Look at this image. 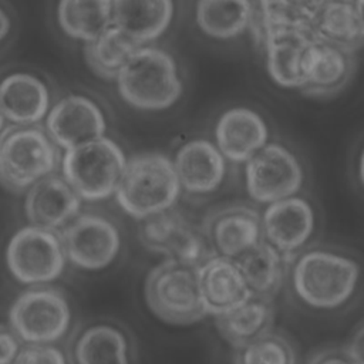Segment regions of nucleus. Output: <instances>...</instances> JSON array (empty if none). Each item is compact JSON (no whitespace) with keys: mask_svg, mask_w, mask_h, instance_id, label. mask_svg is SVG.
<instances>
[{"mask_svg":"<svg viewBox=\"0 0 364 364\" xmlns=\"http://www.w3.org/2000/svg\"><path fill=\"white\" fill-rule=\"evenodd\" d=\"M326 1L327 0H259L260 33L267 28H297L310 31L317 13Z\"/></svg>","mask_w":364,"mask_h":364,"instance_id":"30","label":"nucleus"},{"mask_svg":"<svg viewBox=\"0 0 364 364\" xmlns=\"http://www.w3.org/2000/svg\"><path fill=\"white\" fill-rule=\"evenodd\" d=\"M117 88L121 98L142 111L172 107L182 95V81L173 57L154 46H139L119 68Z\"/></svg>","mask_w":364,"mask_h":364,"instance_id":"2","label":"nucleus"},{"mask_svg":"<svg viewBox=\"0 0 364 364\" xmlns=\"http://www.w3.org/2000/svg\"><path fill=\"white\" fill-rule=\"evenodd\" d=\"M77 364H131L125 334L111 324H94L84 330L74 347Z\"/></svg>","mask_w":364,"mask_h":364,"instance_id":"28","label":"nucleus"},{"mask_svg":"<svg viewBox=\"0 0 364 364\" xmlns=\"http://www.w3.org/2000/svg\"><path fill=\"white\" fill-rule=\"evenodd\" d=\"M55 144L36 125H11L0 132V185L21 192L57 169Z\"/></svg>","mask_w":364,"mask_h":364,"instance_id":"4","label":"nucleus"},{"mask_svg":"<svg viewBox=\"0 0 364 364\" xmlns=\"http://www.w3.org/2000/svg\"><path fill=\"white\" fill-rule=\"evenodd\" d=\"M20 350L18 337L14 331L0 324V364H11Z\"/></svg>","mask_w":364,"mask_h":364,"instance_id":"34","label":"nucleus"},{"mask_svg":"<svg viewBox=\"0 0 364 364\" xmlns=\"http://www.w3.org/2000/svg\"><path fill=\"white\" fill-rule=\"evenodd\" d=\"M307 364H364V361H358L357 358H354L346 350V347H331L316 353Z\"/></svg>","mask_w":364,"mask_h":364,"instance_id":"33","label":"nucleus"},{"mask_svg":"<svg viewBox=\"0 0 364 364\" xmlns=\"http://www.w3.org/2000/svg\"><path fill=\"white\" fill-rule=\"evenodd\" d=\"M202 232L215 255L235 259L263 239L260 213L249 205H229L209 213Z\"/></svg>","mask_w":364,"mask_h":364,"instance_id":"13","label":"nucleus"},{"mask_svg":"<svg viewBox=\"0 0 364 364\" xmlns=\"http://www.w3.org/2000/svg\"><path fill=\"white\" fill-rule=\"evenodd\" d=\"M139 239L149 252L191 266L213 255L203 232L175 208L144 219Z\"/></svg>","mask_w":364,"mask_h":364,"instance_id":"11","label":"nucleus"},{"mask_svg":"<svg viewBox=\"0 0 364 364\" xmlns=\"http://www.w3.org/2000/svg\"><path fill=\"white\" fill-rule=\"evenodd\" d=\"M4 122H6V118L3 117L1 111H0V132L4 129Z\"/></svg>","mask_w":364,"mask_h":364,"instance_id":"36","label":"nucleus"},{"mask_svg":"<svg viewBox=\"0 0 364 364\" xmlns=\"http://www.w3.org/2000/svg\"><path fill=\"white\" fill-rule=\"evenodd\" d=\"M233 364H296V351L284 336L272 330L237 348Z\"/></svg>","mask_w":364,"mask_h":364,"instance_id":"31","label":"nucleus"},{"mask_svg":"<svg viewBox=\"0 0 364 364\" xmlns=\"http://www.w3.org/2000/svg\"><path fill=\"white\" fill-rule=\"evenodd\" d=\"M310 34L314 40L355 54L364 40L363 0H327L317 13Z\"/></svg>","mask_w":364,"mask_h":364,"instance_id":"20","label":"nucleus"},{"mask_svg":"<svg viewBox=\"0 0 364 364\" xmlns=\"http://www.w3.org/2000/svg\"><path fill=\"white\" fill-rule=\"evenodd\" d=\"M9 321L18 340L28 344H51L68 331L71 309L60 290L34 287L13 301Z\"/></svg>","mask_w":364,"mask_h":364,"instance_id":"7","label":"nucleus"},{"mask_svg":"<svg viewBox=\"0 0 364 364\" xmlns=\"http://www.w3.org/2000/svg\"><path fill=\"white\" fill-rule=\"evenodd\" d=\"M198 290L206 314L219 316L252 297L240 270L230 257L210 255L196 267Z\"/></svg>","mask_w":364,"mask_h":364,"instance_id":"15","label":"nucleus"},{"mask_svg":"<svg viewBox=\"0 0 364 364\" xmlns=\"http://www.w3.org/2000/svg\"><path fill=\"white\" fill-rule=\"evenodd\" d=\"M195 267L165 259L151 269L145 279L144 296L146 306L159 320L188 326L208 316L200 301Z\"/></svg>","mask_w":364,"mask_h":364,"instance_id":"6","label":"nucleus"},{"mask_svg":"<svg viewBox=\"0 0 364 364\" xmlns=\"http://www.w3.org/2000/svg\"><path fill=\"white\" fill-rule=\"evenodd\" d=\"M11 364H67L64 353L51 344H28Z\"/></svg>","mask_w":364,"mask_h":364,"instance_id":"32","label":"nucleus"},{"mask_svg":"<svg viewBox=\"0 0 364 364\" xmlns=\"http://www.w3.org/2000/svg\"><path fill=\"white\" fill-rule=\"evenodd\" d=\"M245 164L246 191L259 203L294 196L304 181L297 156L282 144H266Z\"/></svg>","mask_w":364,"mask_h":364,"instance_id":"9","label":"nucleus"},{"mask_svg":"<svg viewBox=\"0 0 364 364\" xmlns=\"http://www.w3.org/2000/svg\"><path fill=\"white\" fill-rule=\"evenodd\" d=\"M195 18L208 37L229 40L252 26L253 6L250 0H198Z\"/></svg>","mask_w":364,"mask_h":364,"instance_id":"26","label":"nucleus"},{"mask_svg":"<svg viewBox=\"0 0 364 364\" xmlns=\"http://www.w3.org/2000/svg\"><path fill=\"white\" fill-rule=\"evenodd\" d=\"M139 46L111 24L94 40L85 43L84 57L94 74L104 80H115L119 68Z\"/></svg>","mask_w":364,"mask_h":364,"instance_id":"29","label":"nucleus"},{"mask_svg":"<svg viewBox=\"0 0 364 364\" xmlns=\"http://www.w3.org/2000/svg\"><path fill=\"white\" fill-rule=\"evenodd\" d=\"M360 264L338 252L311 249L294 259L291 287L296 297L316 310H336L358 289Z\"/></svg>","mask_w":364,"mask_h":364,"instance_id":"1","label":"nucleus"},{"mask_svg":"<svg viewBox=\"0 0 364 364\" xmlns=\"http://www.w3.org/2000/svg\"><path fill=\"white\" fill-rule=\"evenodd\" d=\"M233 260L252 296L273 299L284 282L286 266L290 257H286L269 242L262 239Z\"/></svg>","mask_w":364,"mask_h":364,"instance_id":"25","label":"nucleus"},{"mask_svg":"<svg viewBox=\"0 0 364 364\" xmlns=\"http://www.w3.org/2000/svg\"><path fill=\"white\" fill-rule=\"evenodd\" d=\"M57 21L68 37L88 43L112 24V0H60Z\"/></svg>","mask_w":364,"mask_h":364,"instance_id":"27","label":"nucleus"},{"mask_svg":"<svg viewBox=\"0 0 364 364\" xmlns=\"http://www.w3.org/2000/svg\"><path fill=\"white\" fill-rule=\"evenodd\" d=\"M65 262L60 235L36 225L18 229L6 249L10 273L24 284H44L58 279Z\"/></svg>","mask_w":364,"mask_h":364,"instance_id":"8","label":"nucleus"},{"mask_svg":"<svg viewBox=\"0 0 364 364\" xmlns=\"http://www.w3.org/2000/svg\"><path fill=\"white\" fill-rule=\"evenodd\" d=\"M269 129L253 109L236 107L225 111L215 127L216 148L225 159L242 164L267 144Z\"/></svg>","mask_w":364,"mask_h":364,"instance_id":"19","label":"nucleus"},{"mask_svg":"<svg viewBox=\"0 0 364 364\" xmlns=\"http://www.w3.org/2000/svg\"><path fill=\"white\" fill-rule=\"evenodd\" d=\"M181 188L191 195L215 192L226 176V159L215 144L192 139L183 144L172 161Z\"/></svg>","mask_w":364,"mask_h":364,"instance_id":"18","label":"nucleus"},{"mask_svg":"<svg viewBox=\"0 0 364 364\" xmlns=\"http://www.w3.org/2000/svg\"><path fill=\"white\" fill-rule=\"evenodd\" d=\"M10 17L7 16V13L0 7V43L7 37L9 31H10Z\"/></svg>","mask_w":364,"mask_h":364,"instance_id":"35","label":"nucleus"},{"mask_svg":"<svg viewBox=\"0 0 364 364\" xmlns=\"http://www.w3.org/2000/svg\"><path fill=\"white\" fill-rule=\"evenodd\" d=\"M181 192L172 161L159 152H144L127 159L114 195L127 215L144 220L173 208Z\"/></svg>","mask_w":364,"mask_h":364,"instance_id":"3","label":"nucleus"},{"mask_svg":"<svg viewBox=\"0 0 364 364\" xmlns=\"http://www.w3.org/2000/svg\"><path fill=\"white\" fill-rule=\"evenodd\" d=\"M50 109V91L36 75L13 73L0 81V111L14 125H36Z\"/></svg>","mask_w":364,"mask_h":364,"instance_id":"21","label":"nucleus"},{"mask_svg":"<svg viewBox=\"0 0 364 364\" xmlns=\"http://www.w3.org/2000/svg\"><path fill=\"white\" fill-rule=\"evenodd\" d=\"M173 18V0H112V24L144 46L159 38Z\"/></svg>","mask_w":364,"mask_h":364,"instance_id":"23","label":"nucleus"},{"mask_svg":"<svg viewBox=\"0 0 364 364\" xmlns=\"http://www.w3.org/2000/svg\"><path fill=\"white\" fill-rule=\"evenodd\" d=\"M260 222L263 239L286 257H291L311 237L316 215L304 198L294 195L269 203Z\"/></svg>","mask_w":364,"mask_h":364,"instance_id":"14","label":"nucleus"},{"mask_svg":"<svg viewBox=\"0 0 364 364\" xmlns=\"http://www.w3.org/2000/svg\"><path fill=\"white\" fill-rule=\"evenodd\" d=\"M105 129L107 122L101 108L85 95H67L46 115L47 135L64 151L104 136Z\"/></svg>","mask_w":364,"mask_h":364,"instance_id":"12","label":"nucleus"},{"mask_svg":"<svg viewBox=\"0 0 364 364\" xmlns=\"http://www.w3.org/2000/svg\"><path fill=\"white\" fill-rule=\"evenodd\" d=\"M270 78L283 88L300 90V60L311 41L310 31L297 28H267L260 34Z\"/></svg>","mask_w":364,"mask_h":364,"instance_id":"22","label":"nucleus"},{"mask_svg":"<svg viewBox=\"0 0 364 364\" xmlns=\"http://www.w3.org/2000/svg\"><path fill=\"white\" fill-rule=\"evenodd\" d=\"M81 209V198L57 175H47L34 182L26 196L24 210L31 225L50 230L63 229Z\"/></svg>","mask_w":364,"mask_h":364,"instance_id":"17","label":"nucleus"},{"mask_svg":"<svg viewBox=\"0 0 364 364\" xmlns=\"http://www.w3.org/2000/svg\"><path fill=\"white\" fill-rule=\"evenodd\" d=\"M60 239L65 257L78 269L102 270L121 250V233L117 225L100 213H78L61 229Z\"/></svg>","mask_w":364,"mask_h":364,"instance_id":"10","label":"nucleus"},{"mask_svg":"<svg viewBox=\"0 0 364 364\" xmlns=\"http://www.w3.org/2000/svg\"><path fill=\"white\" fill-rule=\"evenodd\" d=\"M274 306L272 299L252 296L243 304L215 316L220 337L235 350L257 340L273 330Z\"/></svg>","mask_w":364,"mask_h":364,"instance_id":"24","label":"nucleus"},{"mask_svg":"<svg viewBox=\"0 0 364 364\" xmlns=\"http://www.w3.org/2000/svg\"><path fill=\"white\" fill-rule=\"evenodd\" d=\"M353 70L354 54L311 38L300 60V91L314 97L337 92L348 82Z\"/></svg>","mask_w":364,"mask_h":364,"instance_id":"16","label":"nucleus"},{"mask_svg":"<svg viewBox=\"0 0 364 364\" xmlns=\"http://www.w3.org/2000/svg\"><path fill=\"white\" fill-rule=\"evenodd\" d=\"M125 162L121 146L111 138L100 136L65 149L63 178L81 199L105 200L115 193Z\"/></svg>","mask_w":364,"mask_h":364,"instance_id":"5","label":"nucleus"}]
</instances>
